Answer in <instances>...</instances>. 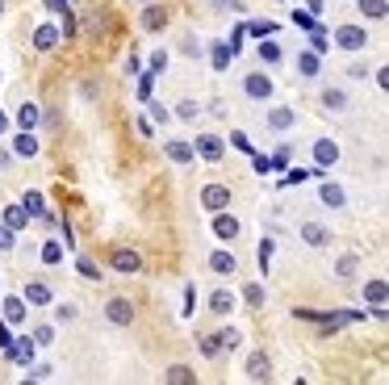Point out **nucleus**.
<instances>
[{"instance_id": "nucleus-1", "label": "nucleus", "mask_w": 389, "mask_h": 385, "mask_svg": "<svg viewBox=\"0 0 389 385\" xmlns=\"http://www.w3.org/2000/svg\"><path fill=\"white\" fill-rule=\"evenodd\" d=\"M105 322H109V326H130V322H134V302L109 298V302H105Z\"/></svg>"}, {"instance_id": "nucleus-2", "label": "nucleus", "mask_w": 389, "mask_h": 385, "mask_svg": "<svg viewBox=\"0 0 389 385\" xmlns=\"http://www.w3.org/2000/svg\"><path fill=\"white\" fill-rule=\"evenodd\" d=\"M201 205H205L209 214L227 209V205H231V189H227V185H205V189H201Z\"/></svg>"}, {"instance_id": "nucleus-3", "label": "nucleus", "mask_w": 389, "mask_h": 385, "mask_svg": "<svg viewBox=\"0 0 389 385\" xmlns=\"http://www.w3.org/2000/svg\"><path fill=\"white\" fill-rule=\"evenodd\" d=\"M335 46L339 50H364L368 46V34L360 25H344V30H335Z\"/></svg>"}, {"instance_id": "nucleus-4", "label": "nucleus", "mask_w": 389, "mask_h": 385, "mask_svg": "<svg viewBox=\"0 0 389 385\" xmlns=\"http://www.w3.org/2000/svg\"><path fill=\"white\" fill-rule=\"evenodd\" d=\"M243 92H247L251 101H272V92H276V84H272L268 76H260V72H251V76L243 80Z\"/></svg>"}, {"instance_id": "nucleus-5", "label": "nucleus", "mask_w": 389, "mask_h": 385, "mask_svg": "<svg viewBox=\"0 0 389 385\" xmlns=\"http://www.w3.org/2000/svg\"><path fill=\"white\" fill-rule=\"evenodd\" d=\"M222 151H227V147H222V138H218V134H201V138L193 143V155H201L205 163H218V159H222Z\"/></svg>"}, {"instance_id": "nucleus-6", "label": "nucleus", "mask_w": 389, "mask_h": 385, "mask_svg": "<svg viewBox=\"0 0 389 385\" xmlns=\"http://www.w3.org/2000/svg\"><path fill=\"white\" fill-rule=\"evenodd\" d=\"M213 235H218V239H239V218L227 214V209H218V214H213Z\"/></svg>"}, {"instance_id": "nucleus-7", "label": "nucleus", "mask_w": 389, "mask_h": 385, "mask_svg": "<svg viewBox=\"0 0 389 385\" xmlns=\"http://www.w3.org/2000/svg\"><path fill=\"white\" fill-rule=\"evenodd\" d=\"M5 356H9L13 364H34L38 344H34V340H17V344H9V348H5Z\"/></svg>"}, {"instance_id": "nucleus-8", "label": "nucleus", "mask_w": 389, "mask_h": 385, "mask_svg": "<svg viewBox=\"0 0 389 385\" xmlns=\"http://www.w3.org/2000/svg\"><path fill=\"white\" fill-rule=\"evenodd\" d=\"M247 377L251 381H268L272 377V356L268 352H251L247 356Z\"/></svg>"}, {"instance_id": "nucleus-9", "label": "nucleus", "mask_w": 389, "mask_h": 385, "mask_svg": "<svg viewBox=\"0 0 389 385\" xmlns=\"http://www.w3.org/2000/svg\"><path fill=\"white\" fill-rule=\"evenodd\" d=\"M109 264H114L118 272H138V268H143V256L130 251V247H118L114 256H109Z\"/></svg>"}, {"instance_id": "nucleus-10", "label": "nucleus", "mask_w": 389, "mask_h": 385, "mask_svg": "<svg viewBox=\"0 0 389 385\" xmlns=\"http://www.w3.org/2000/svg\"><path fill=\"white\" fill-rule=\"evenodd\" d=\"M335 159H339V143H330V138L314 143V163H318V168H330Z\"/></svg>"}, {"instance_id": "nucleus-11", "label": "nucleus", "mask_w": 389, "mask_h": 385, "mask_svg": "<svg viewBox=\"0 0 389 385\" xmlns=\"http://www.w3.org/2000/svg\"><path fill=\"white\" fill-rule=\"evenodd\" d=\"M302 239H306L310 247H326V243H330V231H326L322 222H310V218H306V222H302Z\"/></svg>"}, {"instance_id": "nucleus-12", "label": "nucleus", "mask_w": 389, "mask_h": 385, "mask_svg": "<svg viewBox=\"0 0 389 385\" xmlns=\"http://www.w3.org/2000/svg\"><path fill=\"white\" fill-rule=\"evenodd\" d=\"M17 126H21V130H38V126H42V109L25 101V105L17 109Z\"/></svg>"}, {"instance_id": "nucleus-13", "label": "nucleus", "mask_w": 389, "mask_h": 385, "mask_svg": "<svg viewBox=\"0 0 389 385\" xmlns=\"http://www.w3.org/2000/svg\"><path fill=\"white\" fill-rule=\"evenodd\" d=\"M318 201H322V205H330V209H344V201H348V197H344V189H339V185H330V180H326V185H318Z\"/></svg>"}, {"instance_id": "nucleus-14", "label": "nucleus", "mask_w": 389, "mask_h": 385, "mask_svg": "<svg viewBox=\"0 0 389 385\" xmlns=\"http://www.w3.org/2000/svg\"><path fill=\"white\" fill-rule=\"evenodd\" d=\"M209 268L218 272V277H231V272L239 268V260H235L231 251H213V256H209Z\"/></svg>"}, {"instance_id": "nucleus-15", "label": "nucleus", "mask_w": 389, "mask_h": 385, "mask_svg": "<svg viewBox=\"0 0 389 385\" xmlns=\"http://www.w3.org/2000/svg\"><path fill=\"white\" fill-rule=\"evenodd\" d=\"M25 306H50V285L30 281V285H25Z\"/></svg>"}, {"instance_id": "nucleus-16", "label": "nucleus", "mask_w": 389, "mask_h": 385, "mask_svg": "<svg viewBox=\"0 0 389 385\" xmlns=\"http://www.w3.org/2000/svg\"><path fill=\"white\" fill-rule=\"evenodd\" d=\"M209 310H213V314H231V310H235V293H231V289H213Z\"/></svg>"}, {"instance_id": "nucleus-17", "label": "nucleus", "mask_w": 389, "mask_h": 385, "mask_svg": "<svg viewBox=\"0 0 389 385\" xmlns=\"http://www.w3.org/2000/svg\"><path fill=\"white\" fill-rule=\"evenodd\" d=\"M13 155H21V159H34V155H38V138H34V130L17 134V143H13Z\"/></svg>"}, {"instance_id": "nucleus-18", "label": "nucleus", "mask_w": 389, "mask_h": 385, "mask_svg": "<svg viewBox=\"0 0 389 385\" xmlns=\"http://www.w3.org/2000/svg\"><path fill=\"white\" fill-rule=\"evenodd\" d=\"M293 122H297L293 109H268V126H272V130H289Z\"/></svg>"}, {"instance_id": "nucleus-19", "label": "nucleus", "mask_w": 389, "mask_h": 385, "mask_svg": "<svg viewBox=\"0 0 389 385\" xmlns=\"http://www.w3.org/2000/svg\"><path fill=\"white\" fill-rule=\"evenodd\" d=\"M54 42H59V30H54V25H38L34 30V46L38 50H54Z\"/></svg>"}, {"instance_id": "nucleus-20", "label": "nucleus", "mask_w": 389, "mask_h": 385, "mask_svg": "<svg viewBox=\"0 0 389 385\" xmlns=\"http://www.w3.org/2000/svg\"><path fill=\"white\" fill-rule=\"evenodd\" d=\"M30 222H34V218H30L21 205H9V209H5V227H9V231H21V227H30Z\"/></svg>"}, {"instance_id": "nucleus-21", "label": "nucleus", "mask_w": 389, "mask_h": 385, "mask_svg": "<svg viewBox=\"0 0 389 385\" xmlns=\"http://www.w3.org/2000/svg\"><path fill=\"white\" fill-rule=\"evenodd\" d=\"M209 54H213V72H227V67H231V59H235L231 42H218V46H213Z\"/></svg>"}, {"instance_id": "nucleus-22", "label": "nucleus", "mask_w": 389, "mask_h": 385, "mask_svg": "<svg viewBox=\"0 0 389 385\" xmlns=\"http://www.w3.org/2000/svg\"><path fill=\"white\" fill-rule=\"evenodd\" d=\"M297 76L314 80L318 76V50H302V59H297Z\"/></svg>"}, {"instance_id": "nucleus-23", "label": "nucleus", "mask_w": 389, "mask_h": 385, "mask_svg": "<svg viewBox=\"0 0 389 385\" xmlns=\"http://www.w3.org/2000/svg\"><path fill=\"white\" fill-rule=\"evenodd\" d=\"M385 293H389V285H385L381 277L364 285V302H372V306H385Z\"/></svg>"}, {"instance_id": "nucleus-24", "label": "nucleus", "mask_w": 389, "mask_h": 385, "mask_svg": "<svg viewBox=\"0 0 389 385\" xmlns=\"http://www.w3.org/2000/svg\"><path fill=\"white\" fill-rule=\"evenodd\" d=\"M360 13H364L368 21H385L389 5H385V0H360Z\"/></svg>"}, {"instance_id": "nucleus-25", "label": "nucleus", "mask_w": 389, "mask_h": 385, "mask_svg": "<svg viewBox=\"0 0 389 385\" xmlns=\"http://www.w3.org/2000/svg\"><path fill=\"white\" fill-rule=\"evenodd\" d=\"M356 268H360V256L356 251H348V256H339V264H335V277H356Z\"/></svg>"}, {"instance_id": "nucleus-26", "label": "nucleus", "mask_w": 389, "mask_h": 385, "mask_svg": "<svg viewBox=\"0 0 389 385\" xmlns=\"http://www.w3.org/2000/svg\"><path fill=\"white\" fill-rule=\"evenodd\" d=\"M168 159L185 168V163H193V147L189 143H168Z\"/></svg>"}, {"instance_id": "nucleus-27", "label": "nucleus", "mask_w": 389, "mask_h": 385, "mask_svg": "<svg viewBox=\"0 0 389 385\" xmlns=\"http://www.w3.org/2000/svg\"><path fill=\"white\" fill-rule=\"evenodd\" d=\"M5 318L9 322H25V298H5Z\"/></svg>"}, {"instance_id": "nucleus-28", "label": "nucleus", "mask_w": 389, "mask_h": 385, "mask_svg": "<svg viewBox=\"0 0 389 385\" xmlns=\"http://www.w3.org/2000/svg\"><path fill=\"white\" fill-rule=\"evenodd\" d=\"M163 25H168V13H163V9H147V13H143V30L155 34V30H163Z\"/></svg>"}, {"instance_id": "nucleus-29", "label": "nucleus", "mask_w": 389, "mask_h": 385, "mask_svg": "<svg viewBox=\"0 0 389 385\" xmlns=\"http://www.w3.org/2000/svg\"><path fill=\"white\" fill-rule=\"evenodd\" d=\"M281 54H285V50L276 46L272 38H264V42H260V59H264V63H281Z\"/></svg>"}, {"instance_id": "nucleus-30", "label": "nucleus", "mask_w": 389, "mask_h": 385, "mask_svg": "<svg viewBox=\"0 0 389 385\" xmlns=\"http://www.w3.org/2000/svg\"><path fill=\"white\" fill-rule=\"evenodd\" d=\"M21 209H25L30 218H38V214H42V193H34V189H30V193L21 197Z\"/></svg>"}, {"instance_id": "nucleus-31", "label": "nucleus", "mask_w": 389, "mask_h": 385, "mask_svg": "<svg viewBox=\"0 0 389 385\" xmlns=\"http://www.w3.org/2000/svg\"><path fill=\"white\" fill-rule=\"evenodd\" d=\"M197 348H201V356H218L222 352V340L218 335H197Z\"/></svg>"}, {"instance_id": "nucleus-32", "label": "nucleus", "mask_w": 389, "mask_h": 385, "mask_svg": "<svg viewBox=\"0 0 389 385\" xmlns=\"http://www.w3.org/2000/svg\"><path fill=\"white\" fill-rule=\"evenodd\" d=\"M163 381H185V385H189V381H197V377H193V368H185V364H172L168 373H163Z\"/></svg>"}, {"instance_id": "nucleus-33", "label": "nucleus", "mask_w": 389, "mask_h": 385, "mask_svg": "<svg viewBox=\"0 0 389 385\" xmlns=\"http://www.w3.org/2000/svg\"><path fill=\"white\" fill-rule=\"evenodd\" d=\"M322 105H326V109H348V96L335 92V88H326V92H322Z\"/></svg>"}, {"instance_id": "nucleus-34", "label": "nucleus", "mask_w": 389, "mask_h": 385, "mask_svg": "<svg viewBox=\"0 0 389 385\" xmlns=\"http://www.w3.org/2000/svg\"><path fill=\"white\" fill-rule=\"evenodd\" d=\"M247 30H251L255 38H272V34H276V21H247Z\"/></svg>"}, {"instance_id": "nucleus-35", "label": "nucleus", "mask_w": 389, "mask_h": 385, "mask_svg": "<svg viewBox=\"0 0 389 385\" xmlns=\"http://www.w3.org/2000/svg\"><path fill=\"white\" fill-rule=\"evenodd\" d=\"M243 302L247 306H264V285H243Z\"/></svg>"}, {"instance_id": "nucleus-36", "label": "nucleus", "mask_w": 389, "mask_h": 385, "mask_svg": "<svg viewBox=\"0 0 389 385\" xmlns=\"http://www.w3.org/2000/svg\"><path fill=\"white\" fill-rule=\"evenodd\" d=\"M63 260V247L59 243H42V264H59Z\"/></svg>"}, {"instance_id": "nucleus-37", "label": "nucleus", "mask_w": 389, "mask_h": 385, "mask_svg": "<svg viewBox=\"0 0 389 385\" xmlns=\"http://www.w3.org/2000/svg\"><path fill=\"white\" fill-rule=\"evenodd\" d=\"M218 340H222V348H239V344H243V335L235 331V326H222V335H218Z\"/></svg>"}, {"instance_id": "nucleus-38", "label": "nucleus", "mask_w": 389, "mask_h": 385, "mask_svg": "<svg viewBox=\"0 0 389 385\" xmlns=\"http://www.w3.org/2000/svg\"><path fill=\"white\" fill-rule=\"evenodd\" d=\"M197 114H201V105H197V101H185V105H176V118H185V122H193Z\"/></svg>"}, {"instance_id": "nucleus-39", "label": "nucleus", "mask_w": 389, "mask_h": 385, "mask_svg": "<svg viewBox=\"0 0 389 385\" xmlns=\"http://www.w3.org/2000/svg\"><path fill=\"white\" fill-rule=\"evenodd\" d=\"M59 21H63V25H59V34H63V38H76V13H72V9H63V17H59Z\"/></svg>"}, {"instance_id": "nucleus-40", "label": "nucleus", "mask_w": 389, "mask_h": 385, "mask_svg": "<svg viewBox=\"0 0 389 385\" xmlns=\"http://www.w3.org/2000/svg\"><path fill=\"white\" fill-rule=\"evenodd\" d=\"M272 251H276V247H272V239H260V268H264V272L272 268Z\"/></svg>"}, {"instance_id": "nucleus-41", "label": "nucleus", "mask_w": 389, "mask_h": 385, "mask_svg": "<svg viewBox=\"0 0 389 385\" xmlns=\"http://www.w3.org/2000/svg\"><path fill=\"white\" fill-rule=\"evenodd\" d=\"M76 314H80V310H76L72 302H63V306H54V318H59V322H76Z\"/></svg>"}, {"instance_id": "nucleus-42", "label": "nucleus", "mask_w": 389, "mask_h": 385, "mask_svg": "<svg viewBox=\"0 0 389 385\" xmlns=\"http://www.w3.org/2000/svg\"><path fill=\"white\" fill-rule=\"evenodd\" d=\"M289 155H293V151H289V147H281V151H276V155L268 159V168H285V163H289Z\"/></svg>"}, {"instance_id": "nucleus-43", "label": "nucleus", "mask_w": 389, "mask_h": 385, "mask_svg": "<svg viewBox=\"0 0 389 385\" xmlns=\"http://www.w3.org/2000/svg\"><path fill=\"white\" fill-rule=\"evenodd\" d=\"M293 21H297L302 30H318V21H314L310 13H302V9H293Z\"/></svg>"}, {"instance_id": "nucleus-44", "label": "nucleus", "mask_w": 389, "mask_h": 385, "mask_svg": "<svg viewBox=\"0 0 389 385\" xmlns=\"http://www.w3.org/2000/svg\"><path fill=\"white\" fill-rule=\"evenodd\" d=\"M151 92H155V76H143V80H138V96L151 101Z\"/></svg>"}, {"instance_id": "nucleus-45", "label": "nucleus", "mask_w": 389, "mask_h": 385, "mask_svg": "<svg viewBox=\"0 0 389 385\" xmlns=\"http://www.w3.org/2000/svg\"><path fill=\"white\" fill-rule=\"evenodd\" d=\"M54 340V326H34V344H50Z\"/></svg>"}, {"instance_id": "nucleus-46", "label": "nucleus", "mask_w": 389, "mask_h": 385, "mask_svg": "<svg viewBox=\"0 0 389 385\" xmlns=\"http://www.w3.org/2000/svg\"><path fill=\"white\" fill-rule=\"evenodd\" d=\"M302 180H310V172H306V168H293V172L285 176V185H302Z\"/></svg>"}, {"instance_id": "nucleus-47", "label": "nucleus", "mask_w": 389, "mask_h": 385, "mask_svg": "<svg viewBox=\"0 0 389 385\" xmlns=\"http://www.w3.org/2000/svg\"><path fill=\"white\" fill-rule=\"evenodd\" d=\"M0 251H13V231L0 227Z\"/></svg>"}, {"instance_id": "nucleus-48", "label": "nucleus", "mask_w": 389, "mask_h": 385, "mask_svg": "<svg viewBox=\"0 0 389 385\" xmlns=\"http://www.w3.org/2000/svg\"><path fill=\"white\" fill-rule=\"evenodd\" d=\"M80 272H84V277H92V281L101 277V268H96V264H88V260H80Z\"/></svg>"}, {"instance_id": "nucleus-49", "label": "nucleus", "mask_w": 389, "mask_h": 385, "mask_svg": "<svg viewBox=\"0 0 389 385\" xmlns=\"http://www.w3.org/2000/svg\"><path fill=\"white\" fill-rule=\"evenodd\" d=\"M151 118H155V122H172V114H168L163 105H155V109H151Z\"/></svg>"}, {"instance_id": "nucleus-50", "label": "nucleus", "mask_w": 389, "mask_h": 385, "mask_svg": "<svg viewBox=\"0 0 389 385\" xmlns=\"http://www.w3.org/2000/svg\"><path fill=\"white\" fill-rule=\"evenodd\" d=\"M42 5H46V9H54V13H63V9H67V0H42Z\"/></svg>"}, {"instance_id": "nucleus-51", "label": "nucleus", "mask_w": 389, "mask_h": 385, "mask_svg": "<svg viewBox=\"0 0 389 385\" xmlns=\"http://www.w3.org/2000/svg\"><path fill=\"white\" fill-rule=\"evenodd\" d=\"M9 344H13V335H9V326H0V352H5Z\"/></svg>"}, {"instance_id": "nucleus-52", "label": "nucleus", "mask_w": 389, "mask_h": 385, "mask_svg": "<svg viewBox=\"0 0 389 385\" xmlns=\"http://www.w3.org/2000/svg\"><path fill=\"white\" fill-rule=\"evenodd\" d=\"M9 130V114H5V109H0V134H5Z\"/></svg>"}, {"instance_id": "nucleus-53", "label": "nucleus", "mask_w": 389, "mask_h": 385, "mask_svg": "<svg viewBox=\"0 0 389 385\" xmlns=\"http://www.w3.org/2000/svg\"><path fill=\"white\" fill-rule=\"evenodd\" d=\"M0 13H5V0H0Z\"/></svg>"}]
</instances>
